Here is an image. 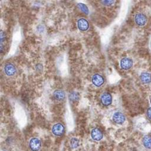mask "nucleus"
<instances>
[{
  "label": "nucleus",
  "instance_id": "nucleus-14",
  "mask_svg": "<svg viewBox=\"0 0 151 151\" xmlns=\"http://www.w3.org/2000/svg\"><path fill=\"white\" fill-rule=\"evenodd\" d=\"M70 146H71V148L76 149V148H77V147H78L79 146V145H80V141L76 137H72L70 139Z\"/></svg>",
  "mask_w": 151,
  "mask_h": 151
},
{
  "label": "nucleus",
  "instance_id": "nucleus-5",
  "mask_svg": "<svg viewBox=\"0 0 151 151\" xmlns=\"http://www.w3.org/2000/svg\"><path fill=\"white\" fill-rule=\"evenodd\" d=\"M112 119L114 123L118 124H123L126 120V117L123 113L120 111H116L112 116Z\"/></svg>",
  "mask_w": 151,
  "mask_h": 151
},
{
  "label": "nucleus",
  "instance_id": "nucleus-9",
  "mask_svg": "<svg viewBox=\"0 0 151 151\" xmlns=\"http://www.w3.org/2000/svg\"><path fill=\"white\" fill-rule=\"evenodd\" d=\"M91 81L95 86L100 87L104 83V80L103 77L101 75L96 74L93 76L91 78Z\"/></svg>",
  "mask_w": 151,
  "mask_h": 151
},
{
  "label": "nucleus",
  "instance_id": "nucleus-2",
  "mask_svg": "<svg viewBox=\"0 0 151 151\" xmlns=\"http://www.w3.org/2000/svg\"><path fill=\"white\" fill-rule=\"evenodd\" d=\"M29 147L32 151H38L41 147V140L37 137H32L29 141Z\"/></svg>",
  "mask_w": 151,
  "mask_h": 151
},
{
  "label": "nucleus",
  "instance_id": "nucleus-16",
  "mask_svg": "<svg viewBox=\"0 0 151 151\" xmlns=\"http://www.w3.org/2000/svg\"><path fill=\"white\" fill-rule=\"evenodd\" d=\"M79 8L83 11V12L84 13H86V14H88V9L87 8V7L84 5V4H79L78 5Z\"/></svg>",
  "mask_w": 151,
  "mask_h": 151
},
{
  "label": "nucleus",
  "instance_id": "nucleus-6",
  "mask_svg": "<svg viewBox=\"0 0 151 151\" xmlns=\"http://www.w3.org/2000/svg\"><path fill=\"white\" fill-rule=\"evenodd\" d=\"M133 60L128 57L123 58L120 61V67L122 69L127 70L131 68L133 66Z\"/></svg>",
  "mask_w": 151,
  "mask_h": 151
},
{
  "label": "nucleus",
  "instance_id": "nucleus-11",
  "mask_svg": "<svg viewBox=\"0 0 151 151\" xmlns=\"http://www.w3.org/2000/svg\"><path fill=\"white\" fill-rule=\"evenodd\" d=\"M53 97L57 101H62L65 99V93L63 90H57L53 93Z\"/></svg>",
  "mask_w": 151,
  "mask_h": 151
},
{
  "label": "nucleus",
  "instance_id": "nucleus-13",
  "mask_svg": "<svg viewBox=\"0 0 151 151\" xmlns=\"http://www.w3.org/2000/svg\"><path fill=\"white\" fill-rule=\"evenodd\" d=\"M143 144L147 149L151 148V137L149 136H145L143 138Z\"/></svg>",
  "mask_w": 151,
  "mask_h": 151
},
{
  "label": "nucleus",
  "instance_id": "nucleus-20",
  "mask_svg": "<svg viewBox=\"0 0 151 151\" xmlns=\"http://www.w3.org/2000/svg\"><path fill=\"white\" fill-rule=\"evenodd\" d=\"M2 151H7V150H2Z\"/></svg>",
  "mask_w": 151,
  "mask_h": 151
},
{
  "label": "nucleus",
  "instance_id": "nucleus-15",
  "mask_svg": "<svg viewBox=\"0 0 151 151\" xmlns=\"http://www.w3.org/2000/svg\"><path fill=\"white\" fill-rule=\"evenodd\" d=\"M79 98H80L79 94L77 92L73 91L69 94V99L72 101H76L79 99Z\"/></svg>",
  "mask_w": 151,
  "mask_h": 151
},
{
  "label": "nucleus",
  "instance_id": "nucleus-18",
  "mask_svg": "<svg viewBox=\"0 0 151 151\" xmlns=\"http://www.w3.org/2000/svg\"><path fill=\"white\" fill-rule=\"evenodd\" d=\"M147 116L148 117L149 119H151V107L150 108H149L147 110Z\"/></svg>",
  "mask_w": 151,
  "mask_h": 151
},
{
  "label": "nucleus",
  "instance_id": "nucleus-10",
  "mask_svg": "<svg viewBox=\"0 0 151 151\" xmlns=\"http://www.w3.org/2000/svg\"><path fill=\"white\" fill-rule=\"evenodd\" d=\"M77 27L79 30L81 31H85L88 29L89 24L86 19L81 18L77 21Z\"/></svg>",
  "mask_w": 151,
  "mask_h": 151
},
{
  "label": "nucleus",
  "instance_id": "nucleus-7",
  "mask_svg": "<svg viewBox=\"0 0 151 151\" xmlns=\"http://www.w3.org/2000/svg\"><path fill=\"white\" fill-rule=\"evenodd\" d=\"M4 70L5 74L8 76H14L17 73V68L15 66L11 63L6 64Z\"/></svg>",
  "mask_w": 151,
  "mask_h": 151
},
{
  "label": "nucleus",
  "instance_id": "nucleus-3",
  "mask_svg": "<svg viewBox=\"0 0 151 151\" xmlns=\"http://www.w3.org/2000/svg\"><path fill=\"white\" fill-rule=\"evenodd\" d=\"M90 136L93 140L95 141H100L103 139V134L102 131L98 127H94L91 129Z\"/></svg>",
  "mask_w": 151,
  "mask_h": 151
},
{
  "label": "nucleus",
  "instance_id": "nucleus-12",
  "mask_svg": "<svg viewBox=\"0 0 151 151\" xmlns=\"http://www.w3.org/2000/svg\"><path fill=\"white\" fill-rule=\"evenodd\" d=\"M140 79L144 84L149 83L151 81V74L147 72L142 73L140 76Z\"/></svg>",
  "mask_w": 151,
  "mask_h": 151
},
{
  "label": "nucleus",
  "instance_id": "nucleus-19",
  "mask_svg": "<svg viewBox=\"0 0 151 151\" xmlns=\"http://www.w3.org/2000/svg\"><path fill=\"white\" fill-rule=\"evenodd\" d=\"M150 104H151V98H150Z\"/></svg>",
  "mask_w": 151,
  "mask_h": 151
},
{
  "label": "nucleus",
  "instance_id": "nucleus-1",
  "mask_svg": "<svg viewBox=\"0 0 151 151\" xmlns=\"http://www.w3.org/2000/svg\"><path fill=\"white\" fill-rule=\"evenodd\" d=\"M52 133L55 136H61L65 132V127L63 124L60 123H56L52 127Z\"/></svg>",
  "mask_w": 151,
  "mask_h": 151
},
{
  "label": "nucleus",
  "instance_id": "nucleus-4",
  "mask_svg": "<svg viewBox=\"0 0 151 151\" xmlns=\"http://www.w3.org/2000/svg\"><path fill=\"white\" fill-rule=\"evenodd\" d=\"M147 21V17L143 13L136 14L134 16V22L138 26H144Z\"/></svg>",
  "mask_w": 151,
  "mask_h": 151
},
{
  "label": "nucleus",
  "instance_id": "nucleus-17",
  "mask_svg": "<svg viewBox=\"0 0 151 151\" xmlns=\"http://www.w3.org/2000/svg\"><path fill=\"white\" fill-rule=\"evenodd\" d=\"M101 2L106 6L112 5L114 2V0H101Z\"/></svg>",
  "mask_w": 151,
  "mask_h": 151
},
{
  "label": "nucleus",
  "instance_id": "nucleus-8",
  "mask_svg": "<svg viewBox=\"0 0 151 151\" xmlns=\"http://www.w3.org/2000/svg\"><path fill=\"white\" fill-rule=\"evenodd\" d=\"M100 101L103 105L105 106H110L112 103L111 95L109 93H104L100 97Z\"/></svg>",
  "mask_w": 151,
  "mask_h": 151
}]
</instances>
